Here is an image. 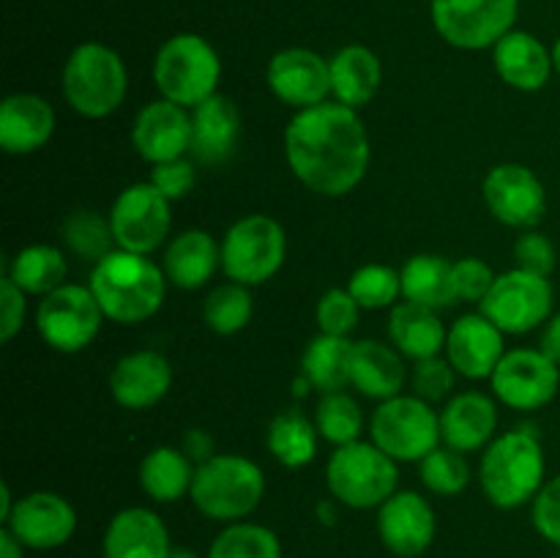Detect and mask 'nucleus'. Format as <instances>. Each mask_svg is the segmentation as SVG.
<instances>
[{
	"instance_id": "f257e3e1",
	"label": "nucleus",
	"mask_w": 560,
	"mask_h": 558,
	"mask_svg": "<svg viewBox=\"0 0 560 558\" xmlns=\"http://www.w3.org/2000/svg\"><path fill=\"white\" fill-rule=\"evenodd\" d=\"M284 156L306 189L345 197L370 170V135L353 107L323 102L293 115L284 129Z\"/></svg>"
},
{
	"instance_id": "f03ea898",
	"label": "nucleus",
	"mask_w": 560,
	"mask_h": 558,
	"mask_svg": "<svg viewBox=\"0 0 560 558\" xmlns=\"http://www.w3.org/2000/svg\"><path fill=\"white\" fill-rule=\"evenodd\" d=\"M88 288L96 295L104 317L124 326L148 321L159 312L167 290V277L148 255L115 249L93 263Z\"/></svg>"
},
{
	"instance_id": "7ed1b4c3",
	"label": "nucleus",
	"mask_w": 560,
	"mask_h": 558,
	"mask_svg": "<svg viewBox=\"0 0 560 558\" xmlns=\"http://www.w3.org/2000/svg\"><path fill=\"white\" fill-rule=\"evenodd\" d=\"M545 446L536 432H503L481 457V490L492 507L512 512L539 496L545 487Z\"/></svg>"
},
{
	"instance_id": "20e7f679",
	"label": "nucleus",
	"mask_w": 560,
	"mask_h": 558,
	"mask_svg": "<svg viewBox=\"0 0 560 558\" xmlns=\"http://www.w3.org/2000/svg\"><path fill=\"white\" fill-rule=\"evenodd\" d=\"M266 476L260 465L241 454H213L197 465L191 481V503L197 512L222 523H238L260 507Z\"/></svg>"
},
{
	"instance_id": "39448f33",
	"label": "nucleus",
	"mask_w": 560,
	"mask_h": 558,
	"mask_svg": "<svg viewBox=\"0 0 560 558\" xmlns=\"http://www.w3.org/2000/svg\"><path fill=\"white\" fill-rule=\"evenodd\" d=\"M60 88L69 107L82 118H107L124 104L129 88L124 58L107 44H80L66 60Z\"/></svg>"
},
{
	"instance_id": "423d86ee",
	"label": "nucleus",
	"mask_w": 560,
	"mask_h": 558,
	"mask_svg": "<svg viewBox=\"0 0 560 558\" xmlns=\"http://www.w3.org/2000/svg\"><path fill=\"white\" fill-rule=\"evenodd\" d=\"M222 77V60L213 44L197 33H175L159 47L153 82L167 102L191 109L211 98Z\"/></svg>"
},
{
	"instance_id": "0eeeda50",
	"label": "nucleus",
	"mask_w": 560,
	"mask_h": 558,
	"mask_svg": "<svg viewBox=\"0 0 560 558\" xmlns=\"http://www.w3.org/2000/svg\"><path fill=\"white\" fill-rule=\"evenodd\" d=\"M397 460L375 443L353 441L337 446L326 465V485L339 503L350 509L383 507L397 492Z\"/></svg>"
},
{
	"instance_id": "6e6552de",
	"label": "nucleus",
	"mask_w": 560,
	"mask_h": 558,
	"mask_svg": "<svg viewBox=\"0 0 560 558\" xmlns=\"http://www.w3.org/2000/svg\"><path fill=\"white\" fill-rule=\"evenodd\" d=\"M288 255V235L273 217L249 213L224 233L222 268L230 282L252 288L262 284L282 268Z\"/></svg>"
},
{
	"instance_id": "1a4fd4ad",
	"label": "nucleus",
	"mask_w": 560,
	"mask_h": 558,
	"mask_svg": "<svg viewBox=\"0 0 560 558\" xmlns=\"http://www.w3.org/2000/svg\"><path fill=\"white\" fill-rule=\"evenodd\" d=\"M441 441V416L427 399L397 394L383 399L372 414V443L397 463L424 460Z\"/></svg>"
},
{
	"instance_id": "9d476101",
	"label": "nucleus",
	"mask_w": 560,
	"mask_h": 558,
	"mask_svg": "<svg viewBox=\"0 0 560 558\" xmlns=\"http://www.w3.org/2000/svg\"><path fill=\"white\" fill-rule=\"evenodd\" d=\"M520 0H430L432 25L457 49L495 47L514 31Z\"/></svg>"
},
{
	"instance_id": "9b49d317",
	"label": "nucleus",
	"mask_w": 560,
	"mask_h": 558,
	"mask_svg": "<svg viewBox=\"0 0 560 558\" xmlns=\"http://www.w3.org/2000/svg\"><path fill=\"white\" fill-rule=\"evenodd\" d=\"M104 312L85 284H60L42 295L36 310V328L44 342L58 353H80L98 337Z\"/></svg>"
},
{
	"instance_id": "f8f14e48",
	"label": "nucleus",
	"mask_w": 560,
	"mask_h": 558,
	"mask_svg": "<svg viewBox=\"0 0 560 558\" xmlns=\"http://www.w3.org/2000/svg\"><path fill=\"white\" fill-rule=\"evenodd\" d=\"M109 224L118 249L135 252V255H151L164 244L173 224L170 200L151 184H131L115 197Z\"/></svg>"
},
{
	"instance_id": "ddd939ff",
	"label": "nucleus",
	"mask_w": 560,
	"mask_h": 558,
	"mask_svg": "<svg viewBox=\"0 0 560 558\" xmlns=\"http://www.w3.org/2000/svg\"><path fill=\"white\" fill-rule=\"evenodd\" d=\"M552 284L550 277L512 268L492 284L490 295L481 301V315L490 317L503 334H525L550 317Z\"/></svg>"
},
{
	"instance_id": "4468645a",
	"label": "nucleus",
	"mask_w": 560,
	"mask_h": 558,
	"mask_svg": "<svg viewBox=\"0 0 560 558\" xmlns=\"http://www.w3.org/2000/svg\"><path fill=\"white\" fill-rule=\"evenodd\" d=\"M492 392L503 405L514 410L545 408L560 388V364L545 350L514 348L503 353L492 372Z\"/></svg>"
},
{
	"instance_id": "2eb2a0df",
	"label": "nucleus",
	"mask_w": 560,
	"mask_h": 558,
	"mask_svg": "<svg viewBox=\"0 0 560 558\" xmlns=\"http://www.w3.org/2000/svg\"><path fill=\"white\" fill-rule=\"evenodd\" d=\"M487 208L498 222L517 230H534L545 219L547 191L536 173L525 164H498L481 186Z\"/></svg>"
},
{
	"instance_id": "dca6fc26",
	"label": "nucleus",
	"mask_w": 560,
	"mask_h": 558,
	"mask_svg": "<svg viewBox=\"0 0 560 558\" xmlns=\"http://www.w3.org/2000/svg\"><path fill=\"white\" fill-rule=\"evenodd\" d=\"M3 525L27 550H55L74 536L77 512L58 492L38 490L16 498Z\"/></svg>"
},
{
	"instance_id": "f3484780",
	"label": "nucleus",
	"mask_w": 560,
	"mask_h": 558,
	"mask_svg": "<svg viewBox=\"0 0 560 558\" xmlns=\"http://www.w3.org/2000/svg\"><path fill=\"white\" fill-rule=\"evenodd\" d=\"M435 509L419 492H394L383 507H377V534L386 550L397 558L424 556L435 542Z\"/></svg>"
},
{
	"instance_id": "a211bd4d",
	"label": "nucleus",
	"mask_w": 560,
	"mask_h": 558,
	"mask_svg": "<svg viewBox=\"0 0 560 558\" xmlns=\"http://www.w3.org/2000/svg\"><path fill=\"white\" fill-rule=\"evenodd\" d=\"M266 77L273 96L295 109L323 104L331 93V69H328V60L315 49H279L268 63Z\"/></svg>"
},
{
	"instance_id": "6ab92c4d",
	"label": "nucleus",
	"mask_w": 560,
	"mask_h": 558,
	"mask_svg": "<svg viewBox=\"0 0 560 558\" xmlns=\"http://www.w3.org/2000/svg\"><path fill=\"white\" fill-rule=\"evenodd\" d=\"M131 142L148 164L180 159L191 146V113L167 98H156L137 113Z\"/></svg>"
},
{
	"instance_id": "aec40b11",
	"label": "nucleus",
	"mask_w": 560,
	"mask_h": 558,
	"mask_svg": "<svg viewBox=\"0 0 560 558\" xmlns=\"http://www.w3.org/2000/svg\"><path fill=\"white\" fill-rule=\"evenodd\" d=\"M241 140V113L233 98L213 93L202 104L191 107V146L189 156L206 167L230 162Z\"/></svg>"
},
{
	"instance_id": "412c9836",
	"label": "nucleus",
	"mask_w": 560,
	"mask_h": 558,
	"mask_svg": "<svg viewBox=\"0 0 560 558\" xmlns=\"http://www.w3.org/2000/svg\"><path fill=\"white\" fill-rule=\"evenodd\" d=\"M173 386V367L156 350H135L109 372V392L120 408L145 410L162 403Z\"/></svg>"
},
{
	"instance_id": "4be33fe9",
	"label": "nucleus",
	"mask_w": 560,
	"mask_h": 558,
	"mask_svg": "<svg viewBox=\"0 0 560 558\" xmlns=\"http://www.w3.org/2000/svg\"><path fill=\"white\" fill-rule=\"evenodd\" d=\"M446 353L454 370L470 381L492 377L503 359V332L487 315H463L448 328Z\"/></svg>"
},
{
	"instance_id": "5701e85b",
	"label": "nucleus",
	"mask_w": 560,
	"mask_h": 558,
	"mask_svg": "<svg viewBox=\"0 0 560 558\" xmlns=\"http://www.w3.org/2000/svg\"><path fill=\"white\" fill-rule=\"evenodd\" d=\"M170 550L167 525L145 507L120 509L102 539L104 558H170Z\"/></svg>"
},
{
	"instance_id": "b1692460",
	"label": "nucleus",
	"mask_w": 560,
	"mask_h": 558,
	"mask_svg": "<svg viewBox=\"0 0 560 558\" xmlns=\"http://www.w3.org/2000/svg\"><path fill=\"white\" fill-rule=\"evenodd\" d=\"M55 109L36 93H11L0 104V148L11 156H25L49 142Z\"/></svg>"
},
{
	"instance_id": "393cba45",
	"label": "nucleus",
	"mask_w": 560,
	"mask_h": 558,
	"mask_svg": "<svg viewBox=\"0 0 560 558\" xmlns=\"http://www.w3.org/2000/svg\"><path fill=\"white\" fill-rule=\"evenodd\" d=\"M492 63L498 77L514 91L534 93L550 82L552 71V49H547L534 33L509 31L501 42L492 47Z\"/></svg>"
},
{
	"instance_id": "a878e982",
	"label": "nucleus",
	"mask_w": 560,
	"mask_h": 558,
	"mask_svg": "<svg viewBox=\"0 0 560 558\" xmlns=\"http://www.w3.org/2000/svg\"><path fill=\"white\" fill-rule=\"evenodd\" d=\"M498 408L479 392H463L441 410V438L448 449L476 452L495 435Z\"/></svg>"
},
{
	"instance_id": "bb28decb",
	"label": "nucleus",
	"mask_w": 560,
	"mask_h": 558,
	"mask_svg": "<svg viewBox=\"0 0 560 558\" xmlns=\"http://www.w3.org/2000/svg\"><path fill=\"white\" fill-rule=\"evenodd\" d=\"M222 266V246L206 230H186L164 252V277L180 290H197Z\"/></svg>"
},
{
	"instance_id": "cd10ccee",
	"label": "nucleus",
	"mask_w": 560,
	"mask_h": 558,
	"mask_svg": "<svg viewBox=\"0 0 560 558\" xmlns=\"http://www.w3.org/2000/svg\"><path fill=\"white\" fill-rule=\"evenodd\" d=\"M328 69H331L334 98L353 109L370 104L383 80L381 58L364 44H348V47L339 49L328 60Z\"/></svg>"
},
{
	"instance_id": "c85d7f7f",
	"label": "nucleus",
	"mask_w": 560,
	"mask_h": 558,
	"mask_svg": "<svg viewBox=\"0 0 560 558\" xmlns=\"http://www.w3.org/2000/svg\"><path fill=\"white\" fill-rule=\"evenodd\" d=\"M388 337L397 345L399 353L413 361H424L441 356L448 332L443 328L438 310L421 306L416 301H402V304H394L392 317H388Z\"/></svg>"
},
{
	"instance_id": "c756f323",
	"label": "nucleus",
	"mask_w": 560,
	"mask_h": 558,
	"mask_svg": "<svg viewBox=\"0 0 560 558\" xmlns=\"http://www.w3.org/2000/svg\"><path fill=\"white\" fill-rule=\"evenodd\" d=\"M350 383L359 388L364 397L392 399L405 386V364L399 353L388 345L364 339L353 345L350 356Z\"/></svg>"
},
{
	"instance_id": "7c9ffc66",
	"label": "nucleus",
	"mask_w": 560,
	"mask_h": 558,
	"mask_svg": "<svg viewBox=\"0 0 560 558\" xmlns=\"http://www.w3.org/2000/svg\"><path fill=\"white\" fill-rule=\"evenodd\" d=\"M405 301H416L430 310H446L457 301L454 263L438 255H416L399 271Z\"/></svg>"
},
{
	"instance_id": "2f4dec72",
	"label": "nucleus",
	"mask_w": 560,
	"mask_h": 558,
	"mask_svg": "<svg viewBox=\"0 0 560 558\" xmlns=\"http://www.w3.org/2000/svg\"><path fill=\"white\" fill-rule=\"evenodd\" d=\"M195 465L184 452L173 446H156L142 457L140 485L148 498L159 503H173L189 496L195 481Z\"/></svg>"
},
{
	"instance_id": "473e14b6",
	"label": "nucleus",
	"mask_w": 560,
	"mask_h": 558,
	"mask_svg": "<svg viewBox=\"0 0 560 558\" xmlns=\"http://www.w3.org/2000/svg\"><path fill=\"white\" fill-rule=\"evenodd\" d=\"M353 345L348 337H334V334H317L304 350L301 359V375L312 383L320 394L342 392L350 383V356Z\"/></svg>"
},
{
	"instance_id": "72a5a7b5",
	"label": "nucleus",
	"mask_w": 560,
	"mask_h": 558,
	"mask_svg": "<svg viewBox=\"0 0 560 558\" xmlns=\"http://www.w3.org/2000/svg\"><path fill=\"white\" fill-rule=\"evenodd\" d=\"M66 257L58 246L49 244H31L16 252L11 263H5L3 274L14 279L20 290L27 295H47L66 284Z\"/></svg>"
},
{
	"instance_id": "f704fd0d",
	"label": "nucleus",
	"mask_w": 560,
	"mask_h": 558,
	"mask_svg": "<svg viewBox=\"0 0 560 558\" xmlns=\"http://www.w3.org/2000/svg\"><path fill=\"white\" fill-rule=\"evenodd\" d=\"M268 452L284 468H304L317 454V425L299 408L279 410L268 425Z\"/></svg>"
},
{
	"instance_id": "c9c22d12",
	"label": "nucleus",
	"mask_w": 560,
	"mask_h": 558,
	"mask_svg": "<svg viewBox=\"0 0 560 558\" xmlns=\"http://www.w3.org/2000/svg\"><path fill=\"white\" fill-rule=\"evenodd\" d=\"M208 558H282V542L266 525L238 520L213 536Z\"/></svg>"
},
{
	"instance_id": "e433bc0d",
	"label": "nucleus",
	"mask_w": 560,
	"mask_h": 558,
	"mask_svg": "<svg viewBox=\"0 0 560 558\" xmlns=\"http://www.w3.org/2000/svg\"><path fill=\"white\" fill-rule=\"evenodd\" d=\"M252 312H255V304H252L249 288L238 282H224L213 288L202 304L206 326L219 337H230V334H238L241 328H246V323L252 321Z\"/></svg>"
},
{
	"instance_id": "4c0bfd02",
	"label": "nucleus",
	"mask_w": 560,
	"mask_h": 558,
	"mask_svg": "<svg viewBox=\"0 0 560 558\" xmlns=\"http://www.w3.org/2000/svg\"><path fill=\"white\" fill-rule=\"evenodd\" d=\"M315 425L326 441H331L334 446H345V443L359 441L364 430V414L350 394H323L315 410Z\"/></svg>"
},
{
	"instance_id": "58836bf2",
	"label": "nucleus",
	"mask_w": 560,
	"mask_h": 558,
	"mask_svg": "<svg viewBox=\"0 0 560 558\" xmlns=\"http://www.w3.org/2000/svg\"><path fill=\"white\" fill-rule=\"evenodd\" d=\"M63 241L69 244V249L74 255H80L82 260L98 263L102 257H107L115 244L113 224L109 219L98 217L96 211H74L69 213V219L63 222Z\"/></svg>"
},
{
	"instance_id": "ea45409f",
	"label": "nucleus",
	"mask_w": 560,
	"mask_h": 558,
	"mask_svg": "<svg viewBox=\"0 0 560 558\" xmlns=\"http://www.w3.org/2000/svg\"><path fill=\"white\" fill-rule=\"evenodd\" d=\"M421 481L435 496H459L470 485V468L457 449H432L421 460Z\"/></svg>"
},
{
	"instance_id": "a19ab883",
	"label": "nucleus",
	"mask_w": 560,
	"mask_h": 558,
	"mask_svg": "<svg viewBox=\"0 0 560 558\" xmlns=\"http://www.w3.org/2000/svg\"><path fill=\"white\" fill-rule=\"evenodd\" d=\"M348 290L364 310H383V306H392L402 293V277L392 266L370 263L350 277Z\"/></svg>"
},
{
	"instance_id": "79ce46f5",
	"label": "nucleus",
	"mask_w": 560,
	"mask_h": 558,
	"mask_svg": "<svg viewBox=\"0 0 560 558\" xmlns=\"http://www.w3.org/2000/svg\"><path fill=\"white\" fill-rule=\"evenodd\" d=\"M359 301L350 295L348 288H331L317 301V326L320 334H334V337H348L359 326Z\"/></svg>"
},
{
	"instance_id": "37998d69",
	"label": "nucleus",
	"mask_w": 560,
	"mask_h": 558,
	"mask_svg": "<svg viewBox=\"0 0 560 558\" xmlns=\"http://www.w3.org/2000/svg\"><path fill=\"white\" fill-rule=\"evenodd\" d=\"M454 377L457 370L452 367V361L441 359V356H432V359L416 361L413 370V388L416 397L427 399V403H441L443 397H448L454 388Z\"/></svg>"
},
{
	"instance_id": "c03bdc74",
	"label": "nucleus",
	"mask_w": 560,
	"mask_h": 558,
	"mask_svg": "<svg viewBox=\"0 0 560 558\" xmlns=\"http://www.w3.org/2000/svg\"><path fill=\"white\" fill-rule=\"evenodd\" d=\"M495 274L479 257H463L454 263V288H457V299L470 301V304H481L490 295L492 284H495Z\"/></svg>"
},
{
	"instance_id": "a18cd8bd",
	"label": "nucleus",
	"mask_w": 560,
	"mask_h": 558,
	"mask_svg": "<svg viewBox=\"0 0 560 558\" xmlns=\"http://www.w3.org/2000/svg\"><path fill=\"white\" fill-rule=\"evenodd\" d=\"M514 260L517 268L530 274H539V277H550L556 271V246L547 235L536 233V230H525L523 235L514 244Z\"/></svg>"
},
{
	"instance_id": "49530a36",
	"label": "nucleus",
	"mask_w": 560,
	"mask_h": 558,
	"mask_svg": "<svg viewBox=\"0 0 560 558\" xmlns=\"http://www.w3.org/2000/svg\"><path fill=\"white\" fill-rule=\"evenodd\" d=\"M151 184L167 197L170 202L180 200V197L189 195L197 184V170L191 159H173V162L153 164L151 170Z\"/></svg>"
},
{
	"instance_id": "de8ad7c7",
	"label": "nucleus",
	"mask_w": 560,
	"mask_h": 558,
	"mask_svg": "<svg viewBox=\"0 0 560 558\" xmlns=\"http://www.w3.org/2000/svg\"><path fill=\"white\" fill-rule=\"evenodd\" d=\"M530 503H534V509H530L534 528L539 531V536H545L547 542L560 547V476H552L550 481H545L539 496Z\"/></svg>"
},
{
	"instance_id": "09e8293b",
	"label": "nucleus",
	"mask_w": 560,
	"mask_h": 558,
	"mask_svg": "<svg viewBox=\"0 0 560 558\" xmlns=\"http://www.w3.org/2000/svg\"><path fill=\"white\" fill-rule=\"evenodd\" d=\"M25 290L14 284L9 274L0 279V339L11 342L20 334L22 321H25Z\"/></svg>"
},
{
	"instance_id": "8fccbe9b",
	"label": "nucleus",
	"mask_w": 560,
	"mask_h": 558,
	"mask_svg": "<svg viewBox=\"0 0 560 558\" xmlns=\"http://www.w3.org/2000/svg\"><path fill=\"white\" fill-rule=\"evenodd\" d=\"M180 452L189 460H197V465L213 457V438L206 430H189L184 438V449Z\"/></svg>"
},
{
	"instance_id": "3c124183",
	"label": "nucleus",
	"mask_w": 560,
	"mask_h": 558,
	"mask_svg": "<svg viewBox=\"0 0 560 558\" xmlns=\"http://www.w3.org/2000/svg\"><path fill=\"white\" fill-rule=\"evenodd\" d=\"M541 350H545L556 364H560V312L547 321L545 334H541Z\"/></svg>"
},
{
	"instance_id": "603ef678",
	"label": "nucleus",
	"mask_w": 560,
	"mask_h": 558,
	"mask_svg": "<svg viewBox=\"0 0 560 558\" xmlns=\"http://www.w3.org/2000/svg\"><path fill=\"white\" fill-rule=\"evenodd\" d=\"M25 550L27 547L3 525L0 528V558H25Z\"/></svg>"
},
{
	"instance_id": "864d4df0",
	"label": "nucleus",
	"mask_w": 560,
	"mask_h": 558,
	"mask_svg": "<svg viewBox=\"0 0 560 558\" xmlns=\"http://www.w3.org/2000/svg\"><path fill=\"white\" fill-rule=\"evenodd\" d=\"M14 498H11V487H9V481H3V485H0V523H5V520H9V514H11V509H14Z\"/></svg>"
},
{
	"instance_id": "5fc2aeb1",
	"label": "nucleus",
	"mask_w": 560,
	"mask_h": 558,
	"mask_svg": "<svg viewBox=\"0 0 560 558\" xmlns=\"http://www.w3.org/2000/svg\"><path fill=\"white\" fill-rule=\"evenodd\" d=\"M317 518H320L323 525H337V507L328 501L317 503Z\"/></svg>"
},
{
	"instance_id": "6e6d98bb",
	"label": "nucleus",
	"mask_w": 560,
	"mask_h": 558,
	"mask_svg": "<svg viewBox=\"0 0 560 558\" xmlns=\"http://www.w3.org/2000/svg\"><path fill=\"white\" fill-rule=\"evenodd\" d=\"M170 558H200V556H197L191 547H173V550H170Z\"/></svg>"
},
{
	"instance_id": "4d7b16f0",
	"label": "nucleus",
	"mask_w": 560,
	"mask_h": 558,
	"mask_svg": "<svg viewBox=\"0 0 560 558\" xmlns=\"http://www.w3.org/2000/svg\"><path fill=\"white\" fill-rule=\"evenodd\" d=\"M552 66H556V71L560 74V36H558V42L552 44Z\"/></svg>"
}]
</instances>
